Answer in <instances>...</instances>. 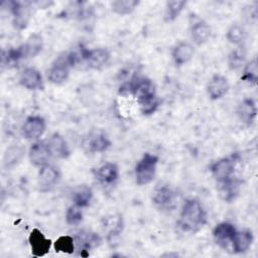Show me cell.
<instances>
[{
    "mask_svg": "<svg viewBox=\"0 0 258 258\" xmlns=\"http://www.w3.org/2000/svg\"><path fill=\"white\" fill-rule=\"evenodd\" d=\"M74 239H75V244H77L78 248L81 250L82 256H88L89 250L101 244L100 236L94 232L82 231Z\"/></svg>",
    "mask_w": 258,
    "mask_h": 258,
    "instance_id": "5bb4252c",
    "label": "cell"
},
{
    "mask_svg": "<svg viewBox=\"0 0 258 258\" xmlns=\"http://www.w3.org/2000/svg\"><path fill=\"white\" fill-rule=\"evenodd\" d=\"M21 46L24 58H30L37 55L42 49V38L39 34H32L30 35L26 42L23 43Z\"/></svg>",
    "mask_w": 258,
    "mask_h": 258,
    "instance_id": "4316f807",
    "label": "cell"
},
{
    "mask_svg": "<svg viewBox=\"0 0 258 258\" xmlns=\"http://www.w3.org/2000/svg\"><path fill=\"white\" fill-rule=\"evenodd\" d=\"M211 33L212 29L210 25L203 20H199L191 25L190 34L194 42L197 45H202L207 42L211 36Z\"/></svg>",
    "mask_w": 258,
    "mask_h": 258,
    "instance_id": "603a6c76",
    "label": "cell"
},
{
    "mask_svg": "<svg viewBox=\"0 0 258 258\" xmlns=\"http://www.w3.org/2000/svg\"><path fill=\"white\" fill-rule=\"evenodd\" d=\"M230 89L228 80L222 75H214L207 85V92L212 100L221 99Z\"/></svg>",
    "mask_w": 258,
    "mask_h": 258,
    "instance_id": "9a60e30c",
    "label": "cell"
},
{
    "mask_svg": "<svg viewBox=\"0 0 258 258\" xmlns=\"http://www.w3.org/2000/svg\"><path fill=\"white\" fill-rule=\"evenodd\" d=\"M92 198H93V191L91 187H89L86 184L77 185L72 191V199H73L74 205L80 208L88 207L90 205Z\"/></svg>",
    "mask_w": 258,
    "mask_h": 258,
    "instance_id": "d4e9b609",
    "label": "cell"
},
{
    "mask_svg": "<svg viewBox=\"0 0 258 258\" xmlns=\"http://www.w3.org/2000/svg\"><path fill=\"white\" fill-rule=\"evenodd\" d=\"M80 54L83 61H85L89 68L94 70H100L105 64H107L110 59V51L104 47L93 49L81 47Z\"/></svg>",
    "mask_w": 258,
    "mask_h": 258,
    "instance_id": "277c9868",
    "label": "cell"
},
{
    "mask_svg": "<svg viewBox=\"0 0 258 258\" xmlns=\"http://www.w3.org/2000/svg\"><path fill=\"white\" fill-rule=\"evenodd\" d=\"M218 183V191L223 201L231 203L237 198L241 186V181L238 178H233L231 176L230 178Z\"/></svg>",
    "mask_w": 258,
    "mask_h": 258,
    "instance_id": "2e32d148",
    "label": "cell"
},
{
    "mask_svg": "<svg viewBox=\"0 0 258 258\" xmlns=\"http://www.w3.org/2000/svg\"><path fill=\"white\" fill-rule=\"evenodd\" d=\"M138 5L139 1L137 0H117L112 2L111 8L118 15H127L133 12Z\"/></svg>",
    "mask_w": 258,
    "mask_h": 258,
    "instance_id": "83f0119b",
    "label": "cell"
},
{
    "mask_svg": "<svg viewBox=\"0 0 258 258\" xmlns=\"http://www.w3.org/2000/svg\"><path fill=\"white\" fill-rule=\"evenodd\" d=\"M82 208L74 205L71 206L66 213V221L69 225L75 226V225H79L82 220H83V213H82Z\"/></svg>",
    "mask_w": 258,
    "mask_h": 258,
    "instance_id": "836d02e7",
    "label": "cell"
},
{
    "mask_svg": "<svg viewBox=\"0 0 258 258\" xmlns=\"http://www.w3.org/2000/svg\"><path fill=\"white\" fill-rule=\"evenodd\" d=\"M58 171L48 163L41 166L38 172V185L41 190H47L55 184L58 179Z\"/></svg>",
    "mask_w": 258,
    "mask_h": 258,
    "instance_id": "ffe728a7",
    "label": "cell"
},
{
    "mask_svg": "<svg viewBox=\"0 0 258 258\" xmlns=\"http://www.w3.org/2000/svg\"><path fill=\"white\" fill-rule=\"evenodd\" d=\"M186 2L183 0H171L166 2V7H165V20L166 21H173L175 20L180 12L182 11L183 7L185 6Z\"/></svg>",
    "mask_w": 258,
    "mask_h": 258,
    "instance_id": "f1b7e54d",
    "label": "cell"
},
{
    "mask_svg": "<svg viewBox=\"0 0 258 258\" xmlns=\"http://www.w3.org/2000/svg\"><path fill=\"white\" fill-rule=\"evenodd\" d=\"M236 232L234 225L228 222H223L215 227L213 230V237L220 247L224 249H232V241Z\"/></svg>",
    "mask_w": 258,
    "mask_h": 258,
    "instance_id": "9c48e42d",
    "label": "cell"
},
{
    "mask_svg": "<svg viewBox=\"0 0 258 258\" xmlns=\"http://www.w3.org/2000/svg\"><path fill=\"white\" fill-rule=\"evenodd\" d=\"M10 12L13 15V25L16 29L22 30L26 28L31 17V3L21 1H9L8 2Z\"/></svg>",
    "mask_w": 258,
    "mask_h": 258,
    "instance_id": "5b68a950",
    "label": "cell"
},
{
    "mask_svg": "<svg viewBox=\"0 0 258 258\" xmlns=\"http://www.w3.org/2000/svg\"><path fill=\"white\" fill-rule=\"evenodd\" d=\"M129 91L136 98L142 114L150 115L156 111L159 101L156 97L155 87L151 80L134 77L129 84Z\"/></svg>",
    "mask_w": 258,
    "mask_h": 258,
    "instance_id": "6da1fadb",
    "label": "cell"
},
{
    "mask_svg": "<svg viewBox=\"0 0 258 258\" xmlns=\"http://www.w3.org/2000/svg\"><path fill=\"white\" fill-rule=\"evenodd\" d=\"M19 83L28 90H39L43 87L41 74L34 68H26L21 73Z\"/></svg>",
    "mask_w": 258,
    "mask_h": 258,
    "instance_id": "d6986e66",
    "label": "cell"
},
{
    "mask_svg": "<svg viewBox=\"0 0 258 258\" xmlns=\"http://www.w3.org/2000/svg\"><path fill=\"white\" fill-rule=\"evenodd\" d=\"M158 157L151 153H144L135 166V180L138 185L150 183L156 172Z\"/></svg>",
    "mask_w": 258,
    "mask_h": 258,
    "instance_id": "3957f363",
    "label": "cell"
},
{
    "mask_svg": "<svg viewBox=\"0 0 258 258\" xmlns=\"http://www.w3.org/2000/svg\"><path fill=\"white\" fill-rule=\"evenodd\" d=\"M236 113L243 123H245L247 126H250L257 116V107L255 101L250 98L244 99L238 105Z\"/></svg>",
    "mask_w": 258,
    "mask_h": 258,
    "instance_id": "e0dca14e",
    "label": "cell"
},
{
    "mask_svg": "<svg viewBox=\"0 0 258 258\" xmlns=\"http://www.w3.org/2000/svg\"><path fill=\"white\" fill-rule=\"evenodd\" d=\"M194 53H195L194 46L188 42L181 41L174 46L172 50V59L175 64L182 66L191 59V57L194 56Z\"/></svg>",
    "mask_w": 258,
    "mask_h": 258,
    "instance_id": "44dd1931",
    "label": "cell"
},
{
    "mask_svg": "<svg viewBox=\"0 0 258 258\" xmlns=\"http://www.w3.org/2000/svg\"><path fill=\"white\" fill-rule=\"evenodd\" d=\"M234 168H235L234 159L231 157H224L212 164L211 172L214 178L218 182H221L232 176L234 172Z\"/></svg>",
    "mask_w": 258,
    "mask_h": 258,
    "instance_id": "7c38bea8",
    "label": "cell"
},
{
    "mask_svg": "<svg viewBox=\"0 0 258 258\" xmlns=\"http://www.w3.org/2000/svg\"><path fill=\"white\" fill-rule=\"evenodd\" d=\"M241 80L256 85L258 80V66L256 58H253L244 67Z\"/></svg>",
    "mask_w": 258,
    "mask_h": 258,
    "instance_id": "1f68e13d",
    "label": "cell"
},
{
    "mask_svg": "<svg viewBox=\"0 0 258 258\" xmlns=\"http://www.w3.org/2000/svg\"><path fill=\"white\" fill-rule=\"evenodd\" d=\"M50 156H52L50 149L47 145V142L44 141H38L33 143L28 151L29 160L34 166L41 167L47 164Z\"/></svg>",
    "mask_w": 258,
    "mask_h": 258,
    "instance_id": "8fae6325",
    "label": "cell"
},
{
    "mask_svg": "<svg viewBox=\"0 0 258 258\" xmlns=\"http://www.w3.org/2000/svg\"><path fill=\"white\" fill-rule=\"evenodd\" d=\"M152 202L161 210H169L174 206L175 192L169 184L158 183L152 192Z\"/></svg>",
    "mask_w": 258,
    "mask_h": 258,
    "instance_id": "52a82bcc",
    "label": "cell"
},
{
    "mask_svg": "<svg viewBox=\"0 0 258 258\" xmlns=\"http://www.w3.org/2000/svg\"><path fill=\"white\" fill-rule=\"evenodd\" d=\"M253 242V234L251 231L236 232L232 241V250L235 253H243L247 251Z\"/></svg>",
    "mask_w": 258,
    "mask_h": 258,
    "instance_id": "484cf974",
    "label": "cell"
},
{
    "mask_svg": "<svg viewBox=\"0 0 258 258\" xmlns=\"http://www.w3.org/2000/svg\"><path fill=\"white\" fill-rule=\"evenodd\" d=\"M103 228L107 231V239L114 241L123 229V219L120 215H111L103 219Z\"/></svg>",
    "mask_w": 258,
    "mask_h": 258,
    "instance_id": "7402d4cb",
    "label": "cell"
},
{
    "mask_svg": "<svg viewBox=\"0 0 258 258\" xmlns=\"http://www.w3.org/2000/svg\"><path fill=\"white\" fill-rule=\"evenodd\" d=\"M245 61V53L237 48L234 49L228 56V64L231 70H237L242 67Z\"/></svg>",
    "mask_w": 258,
    "mask_h": 258,
    "instance_id": "e575fe53",
    "label": "cell"
},
{
    "mask_svg": "<svg viewBox=\"0 0 258 258\" xmlns=\"http://www.w3.org/2000/svg\"><path fill=\"white\" fill-rule=\"evenodd\" d=\"M96 178L103 184H112L119 177V168L114 162H106L95 170Z\"/></svg>",
    "mask_w": 258,
    "mask_h": 258,
    "instance_id": "ac0fdd59",
    "label": "cell"
},
{
    "mask_svg": "<svg viewBox=\"0 0 258 258\" xmlns=\"http://www.w3.org/2000/svg\"><path fill=\"white\" fill-rule=\"evenodd\" d=\"M22 153H23V150L19 147H11L9 148L6 153H5V156H4V165L8 168L10 166H13L16 164V162H18L21 157H22Z\"/></svg>",
    "mask_w": 258,
    "mask_h": 258,
    "instance_id": "d6a6232c",
    "label": "cell"
},
{
    "mask_svg": "<svg viewBox=\"0 0 258 258\" xmlns=\"http://www.w3.org/2000/svg\"><path fill=\"white\" fill-rule=\"evenodd\" d=\"M28 242L34 257H42L46 255L51 247V240L47 239L44 234L36 228L30 232Z\"/></svg>",
    "mask_w": 258,
    "mask_h": 258,
    "instance_id": "ba28073f",
    "label": "cell"
},
{
    "mask_svg": "<svg viewBox=\"0 0 258 258\" xmlns=\"http://www.w3.org/2000/svg\"><path fill=\"white\" fill-rule=\"evenodd\" d=\"M47 145L50 149L52 156L66 158L70 154V150L66 140L58 133H54L49 137V139L47 140Z\"/></svg>",
    "mask_w": 258,
    "mask_h": 258,
    "instance_id": "cb8c5ba5",
    "label": "cell"
},
{
    "mask_svg": "<svg viewBox=\"0 0 258 258\" xmlns=\"http://www.w3.org/2000/svg\"><path fill=\"white\" fill-rule=\"evenodd\" d=\"M45 131V121L40 116H29L22 126V134L26 139L39 138Z\"/></svg>",
    "mask_w": 258,
    "mask_h": 258,
    "instance_id": "4fadbf2b",
    "label": "cell"
},
{
    "mask_svg": "<svg viewBox=\"0 0 258 258\" xmlns=\"http://www.w3.org/2000/svg\"><path fill=\"white\" fill-rule=\"evenodd\" d=\"M75 239L69 235L58 237L53 244L55 252H62L67 254H73L75 252Z\"/></svg>",
    "mask_w": 258,
    "mask_h": 258,
    "instance_id": "f546056e",
    "label": "cell"
},
{
    "mask_svg": "<svg viewBox=\"0 0 258 258\" xmlns=\"http://www.w3.org/2000/svg\"><path fill=\"white\" fill-rule=\"evenodd\" d=\"M85 151L90 153H98L107 150L111 146V141L102 131L90 132L82 142Z\"/></svg>",
    "mask_w": 258,
    "mask_h": 258,
    "instance_id": "8992f818",
    "label": "cell"
},
{
    "mask_svg": "<svg viewBox=\"0 0 258 258\" xmlns=\"http://www.w3.org/2000/svg\"><path fill=\"white\" fill-rule=\"evenodd\" d=\"M226 37L229 42L235 45H241L246 38V32L242 26L238 24H233L228 29L226 33Z\"/></svg>",
    "mask_w": 258,
    "mask_h": 258,
    "instance_id": "4dcf8cb0",
    "label": "cell"
},
{
    "mask_svg": "<svg viewBox=\"0 0 258 258\" xmlns=\"http://www.w3.org/2000/svg\"><path fill=\"white\" fill-rule=\"evenodd\" d=\"M207 223V213L201 203L196 199H188L184 202L178 226L183 232L196 233L202 229Z\"/></svg>",
    "mask_w": 258,
    "mask_h": 258,
    "instance_id": "7a4b0ae2",
    "label": "cell"
},
{
    "mask_svg": "<svg viewBox=\"0 0 258 258\" xmlns=\"http://www.w3.org/2000/svg\"><path fill=\"white\" fill-rule=\"evenodd\" d=\"M70 63L67 54L59 56L47 71V79L52 84H61L69 78Z\"/></svg>",
    "mask_w": 258,
    "mask_h": 258,
    "instance_id": "30bf717a",
    "label": "cell"
}]
</instances>
